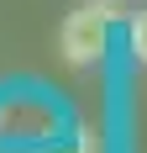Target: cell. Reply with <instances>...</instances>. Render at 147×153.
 Instances as JSON below:
<instances>
[{
	"instance_id": "1",
	"label": "cell",
	"mask_w": 147,
	"mask_h": 153,
	"mask_svg": "<svg viewBox=\"0 0 147 153\" xmlns=\"http://www.w3.org/2000/svg\"><path fill=\"white\" fill-rule=\"evenodd\" d=\"M58 48H63V58H68L74 69L100 63L105 48H110V16H105L95 0L79 5V11H68V21H63V32H58Z\"/></svg>"
},
{
	"instance_id": "2",
	"label": "cell",
	"mask_w": 147,
	"mask_h": 153,
	"mask_svg": "<svg viewBox=\"0 0 147 153\" xmlns=\"http://www.w3.org/2000/svg\"><path fill=\"white\" fill-rule=\"evenodd\" d=\"M132 53L147 63V11H137V16H132Z\"/></svg>"
}]
</instances>
